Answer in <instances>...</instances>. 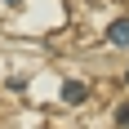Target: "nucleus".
Returning a JSON list of instances; mask_svg holds the SVG:
<instances>
[{
    "mask_svg": "<svg viewBox=\"0 0 129 129\" xmlns=\"http://www.w3.org/2000/svg\"><path fill=\"white\" fill-rule=\"evenodd\" d=\"M85 98H89V89H85V85H80V80H62V103H85Z\"/></svg>",
    "mask_w": 129,
    "mask_h": 129,
    "instance_id": "1",
    "label": "nucleus"
},
{
    "mask_svg": "<svg viewBox=\"0 0 129 129\" xmlns=\"http://www.w3.org/2000/svg\"><path fill=\"white\" fill-rule=\"evenodd\" d=\"M125 80H129V71H125Z\"/></svg>",
    "mask_w": 129,
    "mask_h": 129,
    "instance_id": "4",
    "label": "nucleus"
},
{
    "mask_svg": "<svg viewBox=\"0 0 129 129\" xmlns=\"http://www.w3.org/2000/svg\"><path fill=\"white\" fill-rule=\"evenodd\" d=\"M5 5H22V0H5Z\"/></svg>",
    "mask_w": 129,
    "mask_h": 129,
    "instance_id": "3",
    "label": "nucleus"
},
{
    "mask_svg": "<svg viewBox=\"0 0 129 129\" xmlns=\"http://www.w3.org/2000/svg\"><path fill=\"white\" fill-rule=\"evenodd\" d=\"M107 40H111V45H129V18H116L111 31H107Z\"/></svg>",
    "mask_w": 129,
    "mask_h": 129,
    "instance_id": "2",
    "label": "nucleus"
}]
</instances>
